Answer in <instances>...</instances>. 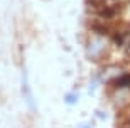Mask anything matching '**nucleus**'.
Returning a JSON list of instances; mask_svg holds the SVG:
<instances>
[{"label":"nucleus","mask_w":130,"mask_h":128,"mask_svg":"<svg viewBox=\"0 0 130 128\" xmlns=\"http://www.w3.org/2000/svg\"><path fill=\"white\" fill-rule=\"evenodd\" d=\"M111 46H113V42H111V37L108 34H100V32H95V30L90 32V35L86 37V42H85L86 56L91 61L105 59L110 54Z\"/></svg>","instance_id":"1"},{"label":"nucleus","mask_w":130,"mask_h":128,"mask_svg":"<svg viewBox=\"0 0 130 128\" xmlns=\"http://www.w3.org/2000/svg\"><path fill=\"white\" fill-rule=\"evenodd\" d=\"M22 91H24V96L27 98V103H29V106H30L32 109H36V103H34L32 95H30V89H29V84H27V76H25V72H24V76H22Z\"/></svg>","instance_id":"2"},{"label":"nucleus","mask_w":130,"mask_h":128,"mask_svg":"<svg viewBox=\"0 0 130 128\" xmlns=\"http://www.w3.org/2000/svg\"><path fill=\"white\" fill-rule=\"evenodd\" d=\"M90 2V7H105V5H115L120 4L122 0H88Z\"/></svg>","instance_id":"3"},{"label":"nucleus","mask_w":130,"mask_h":128,"mask_svg":"<svg viewBox=\"0 0 130 128\" xmlns=\"http://www.w3.org/2000/svg\"><path fill=\"white\" fill-rule=\"evenodd\" d=\"M64 101H66L68 104L71 103V104H74L78 101V93H74V91H73V93H68L66 95V98H64Z\"/></svg>","instance_id":"4"},{"label":"nucleus","mask_w":130,"mask_h":128,"mask_svg":"<svg viewBox=\"0 0 130 128\" xmlns=\"http://www.w3.org/2000/svg\"><path fill=\"white\" fill-rule=\"evenodd\" d=\"M127 121H128V126H130V113H128V116H127Z\"/></svg>","instance_id":"5"},{"label":"nucleus","mask_w":130,"mask_h":128,"mask_svg":"<svg viewBox=\"0 0 130 128\" xmlns=\"http://www.w3.org/2000/svg\"><path fill=\"white\" fill-rule=\"evenodd\" d=\"M81 128H90V125H86V126H85V125H83V126Z\"/></svg>","instance_id":"6"}]
</instances>
